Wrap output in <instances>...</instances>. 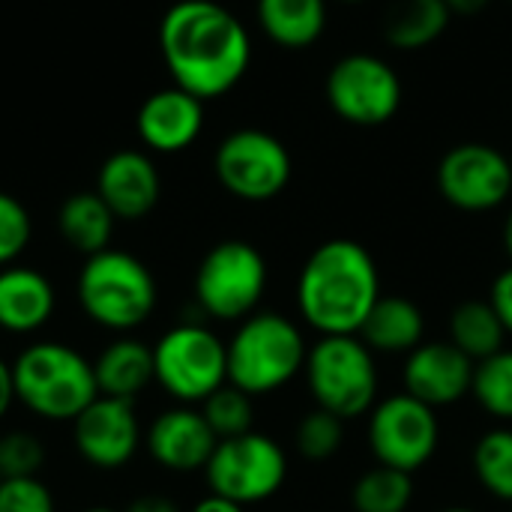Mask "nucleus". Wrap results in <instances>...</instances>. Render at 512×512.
I'll return each mask as SVG.
<instances>
[{
  "mask_svg": "<svg viewBox=\"0 0 512 512\" xmlns=\"http://www.w3.org/2000/svg\"><path fill=\"white\" fill-rule=\"evenodd\" d=\"M30 234L33 225L27 207L15 195L0 192V270L21 258V252L30 243Z\"/></svg>",
  "mask_w": 512,
  "mask_h": 512,
  "instance_id": "32",
  "label": "nucleus"
},
{
  "mask_svg": "<svg viewBox=\"0 0 512 512\" xmlns=\"http://www.w3.org/2000/svg\"><path fill=\"white\" fill-rule=\"evenodd\" d=\"M216 180L240 201H270L291 183L294 162L288 147L264 129H237L225 135L213 156Z\"/></svg>",
  "mask_w": 512,
  "mask_h": 512,
  "instance_id": "11",
  "label": "nucleus"
},
{
  "mask_svg": "<svg viewBox=\"0 0 512 512\" xmlns=\"http://www.w3.org/2000/svg\"><path fill=\"white\" fill-rule=\"evenodd\" d=\"M438 192L462 213H489L512 195V159L498 147L465 141L438 162Z\"/></svg>",
  "mask_w": 512,
  "mask_h": 512,
  "instance_id": "13",
  "label": "nucleus"
},
{
  "mask_svg": "<svg viewBox=\"0 0 512 512\" xmlns=\"http://www.w3.org/2000/svg\"><path fill=\"white\" fill-rule=\"evenodd\" d=\"M507 3H512V0H507Z\"/></svg>",
  "mask_w": 512,
  "mask_h": 512,
  "instance_id": "44",
  "label": "nucleus"
},
{
  "mask_svg": "<svg viewBox=\"0 0 512 512\" xmlns=\"http://www.w3.org/2000/svg\"><path fill=\"white\" fill-rule=\"evenodd\" d=\"M96 192L117 219H144L159 204V168L141 150H117L102 162Z\"/></svg>",
  "mask_w": 512,
  "mask_h": 512,
  "instance_id": "18",
  "label": "nucleus"
},
{
  "mask_svg": "<svg viewBox=\"0 0 512 512\" xmlns=\"http://www.w3.org/2000/svg\"><path fill=\"white\" fill-rule=\"evenodd\" d=\"M504 249H507V255H510L512 261V210L510 216H507V222H504Z\"/></svg>",
  "mask_w": 512,
  "mask_h": 512,
  "instance_id": "39",
  "label": "nucleus"
},
{
  "mask_svg": "<svg viewBox=\"0 0 512 512\" xmlns=\"http://www.w3.org/2000/svg\"><path fill=\"white\" fill-rule=\"evenodd\" d=\"M192 512H246L237 501H228V498H222V495H207V498H201L195 507H192Z\"/></svg>",
  "mask_w": 512,
  "mask_h": 512,
  "instance_id": "37",
  "label": "nucleus"
},
{
  "mask_svg": "<svg viewBox=\"0 0 512 512\" xmlns=\"http://www.w3.org/2000/svg\"><path fill=\"white\" fill-rule=\"evenodd\" d=\"M204 477L213 495L249 507L273 498L282 489L288 477V459L273 438L261 432H246L216 444Z\"/></svg>",
  "mask_w": 512,
  "mask_h": 512,
  "instance_id": "9",
  "label": "nucleus"
},
{
  "mask_svg": "<svg viewBox=\"0 0 512 512\" xmlns=\"http://www.w3.org/2000/svg\"><path fill=\"white\" fill-rule=\"evenodd\" d=\"M339 3H351L354 6V3H366V0H339Z\"/></svg>",
  "mask_w": 512,
  "mask_h": 512,
  "instance_id": "42",
  "label": "nucleus"
},
{
  "mask_svg": "<svg viewBox=\"0 0 512 512\" xmlns=\"http://www.w3.org/2000/svg\"><path fill=\"white\" fill-rule=\"evenodd\" d=\"M306 354V339L291 318L279 312H255L240 321L228 342V384L252 399L276 393L306 369Z\"/></svg>",
  "mask_w": 512,
  "mask_h": 512,
  "instance_id": "5",
  "label": "nucleus"
},
{
  "mask_svg": "<svg viewBox=\"0 0 512 512\" xmlns=\"http://www.w3.org/2000/svg\"><path fill=\"white\" fill-rule=\"evenodd\" d=\"M441 426L435 408L426 402L396 393L372 408L369 417V447L378 465L414 474L420 471L438 450Z\"/></svg>",
  "mask_w": 512,
  "mask_h": 512,
  "instance_id": "12",
  "label": "nucleus"
},
{
  "mask_svg": "<svg viewBox=\"0 0 512 512\" xmlns=\"http://www.w3.org/2000/svg\"><path fill=\"white\" fill-rule=\"evenodd\" d=\"M45 465V447L33 432L0 435V477H36Z\"/></svg>",
  "mask_w": 512,
  "mask_h": 512,
  "instance_id": "31",
  "label": "nucleus"
},
{
  "mask_svg": "<svg viewBox=\"0 0 512 512\" xmlns=\"http://www.w3.org/2000/svg\"><path fill=\"white\" fill-rule=\"evenodd\" d=\"M114 222L117 216L108 210L99 192H75L60 204V213H57L60 237L87 258L102 249H111Z\"/></svg>",
  "mask_w": 512,
  "mask_h": 512,
  "instance_id": "24",
  "label": "nucleus"
},
{
  "mask_svg": "<svg viewBox=\"0 0 512 512\" xmlns=\"http://www.w3.org/2000/svg\"><path fill=\"white\" fill-rule=\"evenodd\" d=\"M153 372L177 405H201L228 384V345L204 324H177L153 345Z\"/></svg>",
  "mask_w": 512,
  "mask_h": 512,
  "instance_id": "7",
  "label": "nucleus"
},
{
  "mask_svg": "<svg viewBox=\"0 0 512 512\" xmlns=\"http://www.w3.org/2000/svg\"><path fill=\"white\" fill-rule=\"evenodd\" d=\"M267 291V261L246 240L216 243L198 264L195 300L216 321H246Z\"/></svg>",
  "mask_w": 512,
  "mask_h": 512,
  "instance_id": "8",
  "label": "nucleus"
},
{
  "mask_svg": "<svg viewBox=\"0 0 512 512\" xmlns=\"http://www.w3.org/2000/svg\"><path fill=\"white\" fill-rule=\"evenodd\" d=\"M138 138L153 153H180L192 147L204 129V102L171 84L150 93L135 114Z\"/></svg>",
  "mask_w": 512,
  "mask_h": 512,
  "instance_id": "17",
  "label": "nucleus"
},
{
  "mask_svg": "<svg viewBox=\"0 0 512 512\" xmlns=\"http://www.w3.org/2000/svg\"><path fill=\"white\" fill-rule=\"evenodd\" d=\"M0 483H3V477H0Z\"/></svg>",
  "mask_w": 512,
  "mask_h": 512,
  "instance_id": "43",
  "label": "nucleus"
},
{
  "mask_svg": "<svg viewBox=\"0 0 512 512\" xmlns=\"http://www.w3.org/2000/svg\"><path fill=\"white\" fill-rule=\"evenodd\" d=\"M471 393L492 417L512 420V351L504 348L474 366Z\"/></svg>",
  "mask_w": 512,
  "mask_h": 512,
  "instance_id": "28",
  "label": "nucleus"
},
{
  "mask_svg": "<svg viewBox=\"0 0 512 512\" xmlns=\"http://www.w3.org/2000/svg\"><path fill=\"white\" fill-rule=\"evenodd\" d=\"M72 438L78 456L99 471L126 468L141 447V423L126 399L96 396L75 420Z\"/></svg>",
  "mask_w": 512,
  "mask_h": 512,
  "instance_id": "14",
  "label": "nucleus"
},
{
  "mask_svg": "<svg viewBox=\"0 0 512 512\" xmlns=\"http://www.w3.org/2000/svg\"><path fill=\"white\" fill-rule=\"evenodd\" d=\"M0 512H57L51 489L39 477H3Z\"/></svg>",
  "mask_w": 512,
  "mask_h": 512,
  "instance_id": "33",
  "label": "nucleus"
},
{
  "mask_svg": "<svg viewBox=\"0 0 512 512\" xmlns=\"http://www.w3.org/2000/svg\"><path fill=\"white\" fill-rule=\"evenodd\" d=\"M444 512H474V510H468V507H453V510H444Z\"/></svg>",
  "mask_w": 512,
  "mask_h": 512,
  "instance_id": "41",
  "label": "nucleus"
},
{
  "mask_svg": "<svg viewBox=\"0 0 512 512\" xmlns=\"http://www.w3.org/2000/svg\"><path fill=\"white\" fill-rule=\"evenodd\" d=\"M126 512H180V507H177L171 498H162V495H144V498H135Z\"/></svg>",
  "mask_w": 512,
  "mask_h": 512,
  "instance_id": "36",
  "label": "nucleus"
},
{
  "mask_svg": "<svg viewBox=\"0 0 512 512\" xmlns=\"http://www.w3.org/2000/svg\"><path fill=\"white\" fill-rule=\"evenodd\" d=\"M453 15H480L492 0H444Z\"/></svg>",
  "mask_w": 512,
  "mask_h": 512,
  "instance_id": "38",
  "label": "nucleus"
},
{
  "mask_svg": "<svg viewBox=\"0 0 512 512\" xmlns=\"http://www.w3.org/2000/svg\"><path fill=\"white\" fill-rule=\"evenodd\" d=\"M327 102L351 126H384L402 108V78L384 57L354 51L327 72Z\"/></svg>",
  "mask_w": 512,
  "mask_h": 512,
  "instance_id": "10",
  "label": "nucleus"
},
{
  "mask_svg": "<svg viewBox=\"0 0 512 512\" xmlns=\"http://www.w3.org/2000/svg\"><path fill=\"white\" fill-rule=\"evenodd\" d=\"M381 300V276L366 246L336 237L321 243L297 279L303 321L321 336H357Z\"/></svg>",
  "mask_w": 512,
  "mask_h": 512,
  "instance_id": "2",
  "label": "nucleus"
},
{
  "mask_svg": "<svg viewBox=\"0 0 512 512\" xmlns=\"http://www.w3.org/2000/svg\"><path fill=\"white\" fill-rule=\"evenodd\" d=\"M201 414L207 420V426L213 429V435L219 441L225 438H237L252 432V420H255V408H252V396L243 393L234 384L219 387L213 396H207L201 402Z\"/></svg>",
  "mask_w": 512,
  "mask_h": 512,
  "instance_id": "29",
  "label": "nucleus"
},
{
  "mask_svg": "<svg viewBox=\"0 0 512 512\" xmlns=\"http://www.w3.org/2000/svg\"><path fill=\"white\" fill-rule=\"evenodd\" d=\"M15 402V381H12V366L0 357V420L9 414Z\"/></svg>",
  "mask_w": 512,
  "mask_h": 512,
  "instance_id": "35",
  "label": "nucleus"
},
{
  "mask_svg": "<svg viewBox=\"0 0 512 512\" xmlns=\"http://www.w3.org/2000/svg\"><path fill=\"white\" fill-rule=\"evenodd\" d=\"M93 372H96L99 396L135 402V396L144 393L156 381L153 348H147L144 342H138L132 336H123V339L111 342L96 357Z\"/></svg>",
  "mask_w": 512,
  "mask_h": 512,
  "instance_id": "22",
  "label": "nucleus"
},
{
  "mask_svg": "<svg viewBox=\"0 0 512 512\" xmlns=\"http://www.w3.org/2000/svg\"><path fill=\"white\" fill-rule=\"evenodd\" d=\"M453 21L444 0H396L384 21V39L396 51H423L435 45Z\"/></svg>",
  "mask_w": 512,
  "mask_h": 512,
  "instance_id": "23",
  "label": "nucleus"
},
{
  "mask_svg": "<svg viewBox=\"0 0 512 512\" xmlns=\"http://www.w3.org/2000/svg\"><path fill=\"white\" fill-rule=\"evenodd\" d=\"M474 366L477 363L453 342H423L405 360V393L429 408L456 405L465 393H471Z\"/></svg>",
  "mask_w": 512,
  "mask_h": 512,
  "instance_id": "16",
  "label": "nucleus"
},
{
  "mask_svg": "<svg viewBox=\"0 0 512 512\" xmlns=\"http://www.w3.org/2000/svg\"><path fill=\"white\" fill-rule=\"evenodd\" d=\"M264 36L285 48H312L327 30V0H258L255 6Z\"/></svg>",
  "mask_w": 512,
  "mask_h": 512,
  "instance_id": "21",
  "label": "nucleus"
},
{
  "mask_svg": "<svg viewBox=\"0 0 512 512\" xmlns=\"http://www.w3.org/2000/svg\"><path fill=\"white\" fill-rule=\"evenodd\" d=\"M81 312L111 333H132L156 309V279L147 264L123 249L90 255L78 273Z\"/></svg>",
  "mask_w": 512,
  "mask_h": 512,
  "instance_id": "4",
  "label": "nucleus"
},
{
  "mask_svg": "<svg viewBox=\"0 0 512 512\" xmlns=\"http://www.w3.org/2000/svg\"><path fill=\"white\" fill-rule=\"evenodd\" d=\"M504 339H507V330L489 300L486 303L468 300V303L456 306V312L450 318V342L465 357L480 363V360L504 351Z\"/></svg>",
  "mask_w": 512,
  "mask_h": 512,
  "instance_id": "25",
  "label": "nucleus"
},
{
  "mask_svg": "<svg viewBox=\"0 0 512 512\" xmlns=\"http://www.w3.org/2000/svg\"><path fill=\"white\" fill-rule=\"evenodd\" d=\"M57 306L54 285L45 273L21 264L0 270V330L27 336L42 330Z\"/></svg>",
  "mask_w": 512,
  "mask_h": 512,
  "instance_id": "19",
  "label": "nucleus"
},
{
  "mask_svg": "<svg viewBox=\"0 0 512 512\" xmlns=\"http://www.w3.org/2000/svg\"><path fill=\"white\" fill-rule=\"evenodd\" d=\"M171 81L201 102L231 93L252 63L246 24L216 0H177L159 21Z\"/></svg>",
  "mask_w": 512,
  "mask_h": 512,
  "instance_id": "1",
  "label": "nucleus"
},
{
  "mask_svg": "<svg viewBox=\"0 0 512 512\" xmlns=\"http://www.w3.org/2000/svg\"><path fill=\"white\" fill-rule=\"evenodd\" d=\"M144 444L159 468L174 474H192L207 468L219 438L213 435L201 411H195L192 405H177L162 411L150 423Z\"/></svg>",
  "mask_w": 512,
  "mask_h": 512,
  "instance_id": "15",
  "label": "nucleus"
},
{
  "mask_svg": "<svg viewBox=\"0 0 512 512\" xmlns=\"http://www.w3.org/2000/svg\"><path fill=\"white\" fill-rule=\"evenodd\" d=\"M489 303H492L495 315L501 318V324H504L507 336H512V264L504 270V273H501V276H498V279H495Z\"/></svg>",
  "mask_w": 512,
  "mask_h": 512,
  "instance_id": "34",
  "label": "nucleus"
},
{
  "mask_svg": "<svg viewBox=\"0 0 512 512\" xmlns=\"http://www.w3.org/2000/svg\"><path fill=\"white\" fill-rule=\"evenodd\" d=\"M15 402L48 423H72L96 396L93 363L63 342H36L12 363Z\"/></svg>",
  "mask_w": 512,
  "mask_h": 512,
  "instance_id": "3",
  "label": "nucleus"
},
{
  "mask_svg": "<svg viewBox=\"0 0 512 512\" xmlns=\"http://www.w3.org/2000/svg\"><path fill=\"white\" fill-rule=\"evenodd\" d=\"M474 471L480 486L498 501L512 504V429H489L474 447Z\"/></svg>",
  "mask_w": 512,
  "mask_h": 512,
  "instance_id": "27",
  "label": "nucleus"
},
{
  "mask_svg": "<svg viewBox=\"0 0 512 512\" xmlns=\"http://www.w3.org/2000/svg\"><path fill=\"white\" fill-rule=\"evenodd\" d=\"M306 384L315 408L357 420L375 408L378 366L360 336H321L306 354Z\"/></svg>",
  "mask_w": 512,
  "mask_h": 512,
  "instance_id": "6",
  "label": "nucleus"
},
{
  "mask_svg": "<svg viewBox=\"0 0 512 512\" xmlns=\"http://www.w3.org/2000/svg\"><path fill=\"white\" fill-rule=\"evenodd\" d=\"M357 336L369 345L372 354H411L417 345H423L426 318L423 309L408 297L381 294Z\"/></svg>",
  "mask_w": 512,
  "mask_h": 512,
  "instance_id": "20",
  "label": "nucleus"
},
{
  "mask_svg": "<svg viewBox=\"0 0 512 512\" xmlns=\"http://www.w3.org/2000/svg\"><path fill=\"white\" fill-rule=\"evenodd\" d=\"M351 501L357 512H405L414 501L411 474L378 465L357 480Z\"/></svg>",
  "mask_w": 512,
  "mask_h": 512,
  "instance_id": "26",
  "label": "nucleus"
},
{
  "mask_svg": "<svg viewBox=\"0 0 512 512\" xmlns=\"http://www.w3.org/2000/svg\"><path fill=\"white\" fill-rule=\"evenodd\" d=\"M294 441H297V450H300L303 459L327 462L330 456L339 453V447L345 441V420L324 411V408H315L300 420V426L294 432Z\"/></svg>",
  "mask_w": 512,
  "mask_h": 512,
  "instance_id": "30",
  "label": "nucleus"
},
{
  "mask_svg": "<svg viewBox=\"0 0 512 512\" xmlns=\"http://www.w3.org/2000/svg\"><path fill=\"white\" fill-rule=\"evenodd\" d=\"M81 512H117V510H111V507H87V510H81Z\"/></svg>",
  "mask_w": 512,
  "mask_h": 512,
  "instance_id": "40",
  "label": "nucleus"
}]
</instances>
